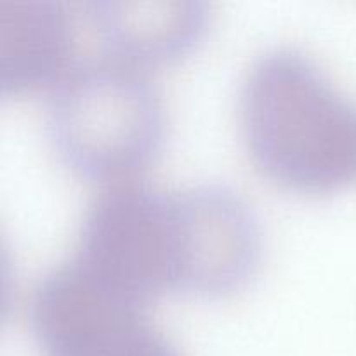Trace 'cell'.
Instances as JSON below:
<instances>
[{
  "mask_svg": "<svg viewBox=\"0 0 356 356\" xmlns=\"http://www.w3.org/2000/svg\"><path fill=\"white\" fill-rule=\"evenodd\" d=\"M170 285L198 294H225L252 275L259 232L245 202L219 186L167 193Z\"/></svg>",
  "mask_w": 356,
  "mask_h": 356,
  "instance_id": "cell-5",
  "label": "cell"
},
{
  "mask_svg": "<svg viewBox=\"0 0 356 356\" xmlns=\"http://www.w3.org/2000/svg\"><path fill=\"white\" fill-rule=\"evenodd\" d=\"M70 45L68 21L51 0H0V87L33 89L58 75Z\"/></svg>",
  "mask_w": 356,
  "mask_h": 356,
  "instance_id": "cell-7",
  "label": "cell"
},
{
  "mask_svg": "<svg viewBox=\"0 0 356 356\" xmlns=\"http://www.w3.org/2000/svg\"><path fill=\"white\" fill-rule=\"evenodd\" d=\"M73 261L138 302L170 289L167 193L136 184L99 193L82 219Z\"/></svg>",
  "mask_w": 356,
  "mask_h": 356,
  "instance_id": "cell-4",
  "label": "cell"
},
{
  "mask_svg": "<svg viewBox=\"0 0 356 356\" xmlns=\"http://www.w3.org/2000/svg\"><path fill=\"white\" fill-rule=\"evenodd\" d=\"M90 19L104 45L122 61H156L184 52L204 30L205 6L179 0H103Z\"/></svg>",
  "mask_w": 356,
  "mask_h": 356,
  "instance_id": "cell-6",
  "label": "cell"
},
{
  "mask_svg": "<svg viewBox=\"0 0 356 356\" xmlns=\"http://www.w3.org/2000/svg\"><path fill=\"white\" fill-rule=\"evenodd\" d=\"M240 115L254 163L282 186L318 193L356 181V103L302 52L259 56Z\"/></svg>",
  "mask_w": 356,
  "mask_h": 356,
  "instance_id": "cell-1",
  "label": "cell"
},
{
  "mask_svg": "<svg viewBox=\"0 0 356 356\" xmlns=\"http://www.w3.org/2000/svg\"><path fill=\"white\" fill-rule=\"evenodd\" d=\"M162 129L156 90L118 58L73 68L52 89L45 108L52 149L87 177L118 179L134 172L155 153Z\"/></svg>",
  "mask_w": 356,
  "mask_h": 356,
  "instance_id": "cell-2",
  "label": "cell"
},
{
  "mask_svg": "<svg viewBox=\"0 0 356 356\" xmlns=\"http://www.w3.org/2000/svg\"><path fill=\"white\" fill-rule=\"evenodd\" d=\"M44 356H177L141 312V302L70 261L44 277L30 302Z\"/></svg>",
  "mask_w": 356,
  "mask_h": 356,
  "instance_id": "cell-3",
  "label": "cell"
}]
</instances>
